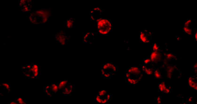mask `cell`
<instances>
[{"mask_svg":"<svg viewBox=\"0 0 197 104\" xmlns=\"http://www.w3.org/2000/svg\"><path fill=\"white\" fill-rule=\"evenodd\" d=\"M160 50H161L160 47L157 43H154L151 45V51H158Z\"/></svg>","mask_w":197,"mask_h":104,"instance_id":"cell-21","label":"cell"},{"mask_svg":"<svg viewBox=\"0 0 197 104\" xmlns=\"http://www.w3.org/2000/svg\"><path fill=\"white\" fill-rule=\"evenodd\" d=\"M156 101L157 104H161V97L160 95H158V96L156 98Z\"/></svg>","mask_w":197,"mask_h":104,"instance_id":"cell-27","label":"cell"},{"mask_svg":"<svg viewBox=\"0 0 197 104\" xmlns=\"http://www.w3.org/2000/svg\"><path fill=\"white\" fill-rule=\"evenodd\" d=\"M19 7L23 13H30L31 11V1L30 0H20L19 1Z\"/></svg>","mask_w":197,"mask_h":104,"instance_id":"cell-10","label":"cell"},{"mask_svg":"<svg viewBox=\"0 0 197 104\" xmlns=\"http://www.w3.org/2000/svg\"><path fill=\"white\" fill-rule=\"evenodd\" d=\"M193 72H194V75L197 76V64L196 62H194L193 64Z\"/></svg>","mask_w":197,"mask_h":104,"instance_id":"cell-25","label":"cell"},{"mask_svg":"<svg viewBox=\"0 0 197 104\" xmlns=\"http://www.w3.org/2000/svg\"><path fill=\"white\" fill-rule=\"evenodd\" d=\"M188 97H184L182 95L179 94L177 97V104H188Z\"/></svg>","mask_w":197,"mask_h":104,"instance_id":"cell-18","label":"cell"},{"mask_svg":"<svg viewBox=\"0 0 197 104\" xmlns=\"http://www.w3.org/2000/svg\"><path fill=\"white\" fill-rule=\"evenodd\" d=\"M53 10L51 9L44 10L43 9H37L34 12V14L38 18L40 23L45 24L48 21L52 15Z\"/></svg>","mask_w":197,"mask_h":104,"instance_id":"cell-5","label":"cell"},{"mask_svg":"<svg viewBox=\"0 0 197 104\" xmlns=\"http://www.w3.org/2000/svg\"><path fill=\"white\" fill-rule=\"evenodd\" d=\"M188 86L196 92H197V76H189L187 77Z\"/></svg>","mask_w":197,"mask_h":104,"instance_id":"cell-14","label":"cell"},{"mask_svg":"<svg viewBox=\"0 0 197 104\" xmlns=\"http://www.w3.org/2000/svg\"><path fill=\"white\" fill-rule=\"evenodd\" d=\"M143 63H144V65H147L151 63V60L149 57L148 58H144L143 60Z\"/></svg>","mask_w":197,"mask_h":104,"instance_id":"cell-26","label":"cell"},{"mask_svg":"<svg viewBox=\"0 0 197 104\" xmlns=\"http://www.w3.org/2000/svg\"><path fill=\"white\" fill-rule=\"evenodd\" d=\"M188 104H197V102H196V101L195 102V101H193V102H192V103H189Z\"/></svg>","mask_w":197,"mask_h":104,"instance_id":"cell-29","label":"cell"},{"mask_svg":"<svg viewBox=\"0 0 197 104\" xmlns=\"http://www.w3.org/2000/svg\"><path fill=\"white\" fill-rule=\"evenodd\" d=\"M195 19H189L183 23V30L184 32L188 35H192L194 34L196 29L194 28V23Z\"/></svg>","mask_w":197,"mask_h":104,"instance_id":"cell-7","label":"cell"},{"mask_svg":"<svg viewBox=\"0 0 197 104\" xmlns=\"http://www.w3.org/2000/svg\"><path fill=\"white\" fill-rule=\"evenodd\" d=\"M56 42L61 45H64L67 44L68 41V36L66 35L64 30H60L54 34Z\"/></svg>","mask_w":197,"mask_h":104,"instance_id":"cell-8","label":"cell"},{"mask_svg":"<svg viewBox=\"0 0 197 104\" xmlns=\"http://www.w3.org/2000/svg\"><path fill=\"white\" fill-rule=\"evenodd\" d=\"M97 32L98 35H106L110 33L112 24L110 20L104 18H100L96 20Z\"/></svg>","mask_w":197,"mask_h":104,"instance_id":"cell-2","label":"cell"},{"mask_svg":"<svg viewBox=\"0 0 197 104\" xmlns=\"http://www.w3.org/2000/svg\"><path fill=\"white\" fill-rule=\"evenodd\" d=\"M163 61L166 62H172L174 61L178 60L180 58L178 55L174 54L170 50H165L164 51H163Z\"/></svg>","mask_w":197,"mask_h":104,"instance_id":"cell-11","label":"cell"},{"mask_svg":"<svg viewBox=\"0 0 197 104\" xmlns=\"http://www.w3.org/2000/svg\"><path fill=\"white\" fill-rule=\"evenodd\" d=\"M167 85V84H166L164 80L161 79L159 81L158 84L159 95H160L161 94H164Z\"/></svg>","mask_w":197,"mask_h":104,"instance_id":"cell-16","label":"cell"},{"mask_svg":"<svg viewBox=\"0 0 197 104\" xmlns=\"http://www.w3.org/2000/svg\"><path fill=\"white\" fill-rule=\"evenodd\" d=\"M117 70V65L114 62H106L101 66L100 73L104 78L109 79Z\"/></svg>","mask_w":197,"mask_h":104,"instance_id":"cell-3","label":"cell"},{"mask_svg":"<svg viewBox=\"0 0 197 104\" xmlns=\"http://www.w3.org/2000/svg\"><path fill=\"white\" fill-rule=\"evenodd\" d=\"M163 66H165V76L168 79H172L173 76H180L182 75L180 69L177 65L170 64L169 62L163 61Z\"/></svg>","mask_w":197,"mask_h":104,"instance_id":"cell-4","label":"cell"},{"mask_svg":"<svg viewBox=\"0 0 197 104\" xmlns=\"http://www.w3.org/2000/svg\"></svg>","mask_w":197,"mask_h":104,"instance_id":"cell-31","label":"cell"},{"mask_svg":"<svg viewBox=\"0 0 197 104\" xmlns=\"http://www.w3.org/2000/svg\"><path fill=\"white\" fill-rule=\"evenodd\" d=\"M50 88L48 89H43V92L47 94L48 96H51L53 94L59 92L57 83L48 84Z\"/></svg>","mask_w":197,"mask_h":104,"instance_id":"cell-12","label":"cell"},{"mask_svg":"<svg viewBox=\"0 0 197 104\" xmlns=\"http://www.w3.org/2000/svg\"><path fill=\"white\" fill-rule=\"evenodd\" d=\"M74 84H70L61 92V94L63 96H70L72 94V91L74 89Z\"/></svg>","mask_w":197,"mask_h":104,"instance_id":"cell-15","label":"cell"},{"mask_svg":"<svg viewBox=\"0 0 197 104\" xmlns=\"http://www.w3.org/2000/svg\"><path fill=\"white\" fill-rule=\"evenodd\" d=\"M75 22L74 19H66L65 22L66 28L68 29H71L74 27Z\"/></svg>","mask_w":197,"mask_h":104,"instance_id":"cell-19","label":"cell"},{"mask_svg":"<svg viewBox=\"0 0 197 104\" xmlns=\"http://www.w3.org/2000/svg\"><path fill=\"white\" fill-rule=\"evenodd\" d=\"M151 63L156 65L158 67H162L163 65V51L161 50L158 51H151V54L149 56Z\"/></svg>","mask_w":197,"mask_h":104,"instance_id":"cell-6","label":"cell"},{"mask_svg":"<svg viewBox=\"0 0 197 104\" xmlns=\"http://www.w3.org/2000/svg\"><path fill=\"white\" fill-rule=\"evenodd\" d=\"M58 85V87L59 89V92H61L67 86L68 84H69V83L68 82V80L66 79H62L60 80L58 83H57Z\"/></svg>","mask_w":197,"mask_h":104,"instance_id":"cell-17","label":"cell"},{"mask_svg":"<svg viewBox=\"0 0 197 104\" xmlns=\"http://www.w3.org/2000/svg\"><path fill=\"white\" fill-rule=\"evenodd\" d=\"M194 39L195 41H197V30L195 31L194 33Z\"/></svg>","mask_w":197,"mask_h":104,"instance_id":"cell-28","label":"cell"},{"mask_svg":"<svg viewBox=\"0 0 197 104\" xmlns=\"http://www.w3.org/2000/svg\"><path fill=\"white\" fill-rule=\"evenodd\" d=\"M22 74L25 75L26 76V77L27 78L31 79V74H30L29 73H28L25 70H22Z\"/></svg>","mask_w":197,"mask_h":104,"instance_id":"cell-24","label":"cell"},{"mask_svg":"<svg viewBox=\"0 0 197 104\" xmlns=\"http://www.w3.org/2000/svg\"><path fill=\"white\" fill-rule=\"evenodd\" d=\"M144 74L140 66L132 65L126 70L125 77L127 82L132 86H137L142 81Z\"/></svg>","mask_w":197,"mask_h":104,"instance_id":"cell-1","label":"cell"},{"mask_svg":"<svg viewBox=\"0 0 197 104\" xmlns=\"http://www.w3.org/2000/svg\"><path fill=\"white\" fill-rule=\"evenodd\" d=\"M1 85L4 87V89L8 91V92H9L10 90V83H2L0 84Z\"/></svg>","mask_w":197,"mask_h":104,"instance_id":"cell-23","label":"cell"},{"mask_svg":"<svg viewBox=\"0 0 197 104\" xmlns=\"http://www.w3.org/2000/svg\"><path fill=\"white\" fill-rule=\"evenodd\" d=\"M15 100L19 104H25L27 101L25 100V98L23 97H17L15 99Z\"/></svg>","mask_w":197,"mask_h":104,"instance_id":"cell-22","label":"cell"},{"mask_svg":"<svg viewBox=\"0 0 197 104\" xmlns=\"http://www.w3.org/2000/svg\"><path fill=\"white\" fill-rule=\"evenodd\" d=\"M155 67V66L154 65L151 63L147 65H140V67L143 73L144 74L147 75H152L154 74V69Z\"/></svg>","mask_w":197,"mask_h":104,"instance_id":"cell-13","label":"cell"},{"mask_svg":"<svg viewBox=\"0 0 197 104\" xmlns=\"http://www.w3.org/2000/svg\"><path fill=\"white\" fill-rule=\"evenodd\" d=\"M160 67H155L154 70V74L153 75L155 79L161 80V71L160 69Z\"/></svg>","mask_w":197,"mask_h":104,"instance_id":"cell-20","label":"cell"},{"mask_svg":"<svg viewBox=\"0 0 197 104\" xmlns=\"http://www.w3.org/2000/svg\"><path fill=\"white\" fill-rule=\"evenodd\" d=\"M25 104H27V101H26V103H25Z\"/></svg>","mask_w":197,"mask_h":104,"instance_id":"cell-30","label":"cell"},{"mask_svg":"<svg viewBox=\"0 0 197 104\" xmlns=\"http://www.w3.org/2000/svg\"><path fill=\"white\" fill-rule=\"evenodd\" d=\"M153 33L149 29H142L140 31V40L143 43H147L150 42L152 38Z\"/></svg>","mask_w":197,"mask_h":104,"instance_id":"cell-9","label":"cell"}]
</instances>
